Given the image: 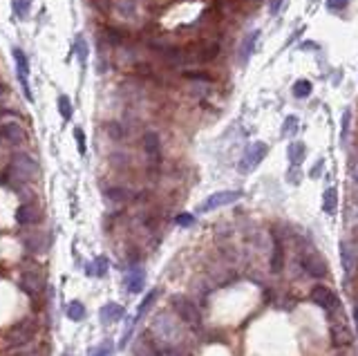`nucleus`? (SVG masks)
<instances>
[{"instance_id":"obj_1","label":"nucleus","mask_w":358,"mask_h":356,"mask_svg":"<svg viewBox=\"0 0 358 356\" xmlns=\"http://www.w3.org/2000/svg\"><path fill=\"white\" fill-rule=\"evenodd\" d=\"M38 164L34 162L29 155L25 152H14L11 157V164H9V177L11 180H18V182H29L38 175Z\"/></svg>"},{"instance_id":"obj_2","label":"nucleus","mask_w":358,"mask_h":356,"mask_svg":"<svg viewBox=\"0 0 358 356\" xmlns=\"http://www.w3.org/2000/svg\"><path fill=\"white\" fill-rule=\"evenodd\" d=\"M267 152H269V146L262 144V141L249 144V146H246V150H244V155H242V159H240V164H237V170L242 175L251 173V170H255L257 164H260L262 159L267 157Z\"/></svg>"},{"instance_id":"obj_3","label":"nucleus","mask_w":358,"mask_h":356,"mask_svg":"<svg viewBox=\"0 0 358 356\" xmlns=\"http://www.w3.org/2000/svg\"><path fill=\"white\" fill-rule=\"evenodd\" d=\"M172 307H175V311H177V316L182 318L186 325H193V327H200V323H202V311H200V307H197L193 300L186 298V296H172Z\"/></svg>"},{"instance_id":"obj_4","label":"nucleus","mask_w":358,"mask_h":356,"mask_svg":"<svg viewBox=\"0 0 358 356\" xmlns=\"http://www.w3.org/2000/svg\"><path fill=\"white\" fill-rule=\"evenodd\" d=\"M36 336V321L34 318H25L16 325V327H11V331L7 334V345L9 347H23L27 345V343H32Z\"/></svg>"},{"instance_id":"obj_5","label":"nucleus","mask_w":358,"mask_h":356,"mask_svg":"<svg viewBox=\"0 0 358 356\" xmlns=\"http://www.w3.org/2000/svg\"><path fill=\"white\" fill-rule=\"evenodd\" d=\"M152 331H155V336H157V341H162V343H155V345H170V347H175L172 343H175L179 339V327H177V323H172L168 316H157L155 318V325H152Z\"/></svg>"},{"instance_id":"obj_6","label":"nucleus","mask_w":358,"mask_h":356,"mask_svg":"<svg viewBox=\"0 0 358 356\" xmlns=\"http://www.w3.org/2000/svg\"><path fill=\"white\" fill-rule=\"evenodd\" d=\"M242 200V191H220V193H213L211 197H206L200 204V213H208V211H215V208H222V206H228L233 202Z\"/></svg>"},{"instance_id":"obj_7","label":"nucleus","mask_w":358,"mask_h":356,"mask_svg":"<svg viewBox=\"0 0 358 356\" xmlns=\"http://www.w3.org/2000/svg\"><path fill=\"white\" fill-rule=\"evenodd\" d=\"M351 341H354V336H351V329H349L347 321H345V316L331 318V345L347 347L351 345Z\"/></svg>"},{"instance_id":"obj_8","label":"nucleus","mask_w":358,"mask_h":356,"mask_svg":"<svg viewBox=\"0 0 358 356\" xmlns=\"http://www.w3.org/2000/svg\"><path fill=\"white\" fill-rule=\"evenodd\" d=\"M21 287H23V291L27 293V296H32V298L38 296L41 289H43V275H41L38 269L36 267L25 269L23 275H21Z\"/></svg>"},{"instance_id":"obj_9","label":"nucleus","mask_w":358,"mask_h":356,"mask_svg":"<svg viewBox=\"0 0 358 356\" xmlns=\"http://www.w3.org/2000/svg\"><path fill=\"white\" fill-rule=\"evenodd\" d=\"M300 265H302V269H305L307 273L313 275V278H325V275H327V262L323 260V255L316 253V251L302 255Z\"/></svg>"},{"instance_id":"obj_10","label":"nucleus","mask_w":358,"mask_h":356,"mask_svg":"<svg viewBox=\"0 0 358 356\" xmlns=\"http://www.w3.org/2000/svg\"><path fill=\"white\" fill-rule=\"evenodd\" d=\"M311 303H316L318 307H323V309H331V307H338V298H336V293L329 289V287H325V285H316L311 289Z\"/></svg>"},{"instance_id":"obj_11","label":"nucleus","mask_w":358,"mask_h":356,"mask_svg":"<svg viewBox=\"0 0 358 356\" xmlns=\"http://www.w3.org/2000/svg\"><path fill=\"white\" fill-rule=\"evenodd\" d=\"M16 222L23 224V226H32L36 222H41L38 206L32 204V202H25V204H21V206H18V211H16Z\"/></svg>"},{"instance_id":"obj_12","label":"nucleus","mask_w":358,"mask_h":356,"mask_svg":"<svg viewBox=\"0 0 358 356\" xmlns=\"http://www.w3.org/2000/svg\"><path fill=\"white\" fill-rule=\"evenodd\" d=\"M144 150H146V155L152 164L162 162V141H159L157 132H146L144 134Z\"/></svg>"},{"instance_id":"obj_13","label":"nucleus","mask_w":358,"mask_h":356,"mask_svg":"<svg viewBox=\"0 0 358 356\" xmlns=\"http://www.w3.org/2000/svg\"><path fill=\"white\" fill-rule=\"evenodd\" d=\"M257 38H260V29H253V32H249V34L244 36L242 50H240V61H242V63H249V58L253 56V52H255Z\"/></svg>"},{"instance_id":"obj_14","label":"nucleus","mask_w":358,"mask_h":356,"mask_svg":"<svg viewBox=\"0 0 358 356\" xmlns=\"http://www.w3.org/2000/svg\"><path fill=\"white\" fill-rule=\"evenodd\" d=\"M0 139H5L7 144H23V139H25V132H23V128L18 126V124H5L3 128H0Z\"/></svg>"},{"instance_id":"obj_15","label":"nucleus","mask_w":358,"mask_h":356,"mask_svg":"<svg viewBox=\"0 0 358 356\" xmlns=\"http://www.w3.org/2000/svg\"><path fill=\"white\" fill-rule=\"evenodd\" d=\"M282 265H285V249H282V240L273 233V253H271V271L280 273Z\"/></svg>"},{"instance_id":"obj_16","label":"nucleus","mask_w":358,"mask_h":356,"mask_svg":"<svg viewBox=\"0 0 358 356\" xmlns=\"http://www.w3.org/2000/svg\"><path fill=\"white\" fill-rule=\"evenodd\" d=\"M23 244L29 253H43L47 249V240L41 235V233H34V235H25L23 238Z\"/></svg>"},{"instance_id":"obj_17","label":"nucleus","mask_w":358,"mask_h":356,"mask_svg":"<svg viewBox=\"0 0 358 356\" xmlns=\"http://www.w3.org/2000/svg\"><path fill=\"white\" fill-rule=\"evenodd\" d=\"M123 316H126V311H123V307L116 305V303L103 305V309H101V321L103 323H116V321H121Z\"/></svg>"},{"instance_id":"obj_18","label":"nucleus","mask_w":358,"mask_h":356,"mask_svg":"<svg viewBox=\"0 0 358 356\" xmlns=\"http://www.w3.org/2000/svg\"><path fill=\"white\" fill-rule=\"evenodd\" d=\"M144 282H146V275H144V269H130V273H128V278H126V285H128V289H130L132 293H137L144 289Z\"/></svg>"},{"instance_id":"obj_19","label":"nucleus","mask_w":358,"mask_h":356,"mask_svg":"<svg viewBox=\"0 0 358 356\" xmlns=\"http://www.w3.org/2000/svg\"><path fill=\"white\" fill-rule=\"evenodd\" d=\"M14 61L18 67V78H27L29 76V61H27V54H25L21 47L14 50Z\"/></svg>"},{"instance_id":"obj_20","label":"nucleus","mask_w":358,"mask_h":356,"mask_svg":"<svg viewBox=\"0 0 358 356\" xmlns=\"http://www.w3.org/2000/svg\"><path fill=\"white\" fill-rule=\"evenodd\" d=\"M305 144L302 141H293L291 146H289V162H291V166H300L302 162H305Z\"/></svg>"},{"instance_id":"obj_21","label":"nucleus","mask_w":358,"mask_h":356,"mask_svg":"<svg viewBox=\"0 0 358 356\" xmlns=\"http://www.w3.org/2000/svg\"><path fill=\"white\" fill-rule=\"evenodd\" d=\"M336 206H338L336 188H327L325 195H323V211L327 213V215H334V213H336Z\"/></svg>"},{"instance_id":"obj_22","label":"nucleus","mask_w":358,"mask_h":356,"mask_svg":"<svg viewBox=\"0 0 358 356\" xmlns=\"http://www.w3.org/2000/svg\"><path fill=\"white\" fill-rule=\"evenodd\" d=\"M341 258H343V269H345V273H351L354 271V267H356V258H354V253L349 251V244L347 242H343L341 244Z\"/></svg>"},{"instance_id":"obj_23","label":"nucleus","mask_w":358,"mask_h":356,"mask_svg":"<svg viewBox=\"0 0 358 356\" xmlns=\"http://www.w3.org/2000/svg\"><path fill=\"white\" fill-rule=\"evenodd\" d=\"M106 197L110 202H116V204H123V202H128L132 195H130V191H126V188L112 186V188H106Z\"/></svg>"},{"instance_id":"obj_24","label":"nucleus","mask_w":358,"mask_h":356,"mask_svg":"<svg viewBox=\"0 0 358 356\" xmlns=\"http://www.w3.org/2000/svg\"><path fill=\"white\" fill-rule=\"evenodd\" d=\"M134 354L137 356H159L155 343H148L146 339H139V343L134 345Z\"/></svg>"},{"instance_id":"obj_25","label":"nucleus","mask_w":358,"mask_h":356,"mask_svg":"<svg viewBox=\"0 0 358 356\" xmlns=\"http://www.w3.org/2000/svg\"><path fill=\"white\" fill-rule=\"evenodd\" d=\"M217 54H220V45L217 43H208V45H204L200 54H197V61H213V58H217Z\"/></svg>"},{"instance_id":"obj_26","label":"nucleus","mask_w":358,"mask_h":356,"mask_svg":"<svg viewBox=\"0 0 358 356\" xmlns=\"http://www.w3.org/2000/svg\"><path fill=\"white\" fill-rule=\"evenodd\" d=\"M309 94H311V83L309 81L300 78L298 83H293V96L295 99H307Z\"/></svg>"},{"instance_id":"obj_27","label":"nucleus","mask_w":358,"mask_h":356,"mask_svg":"<svg viewBox=\"0 0 358 356\" xmlns=\"http://www.w3.org/2000/svg\"><path fill=\"white\" fill-rule=\"evenodd\" d=\"M126 32H121V29H116V27H108L106 29V38H108V43L110 45H121L123 41H126Z\"/></svg>"},{"instance_id":"obj_28","label":"nucleus","mask_w":358,"mask_h":356,"mask_svg":"<svg viewBox=\"0 0 358 356\" xmlns=\"http://www.w3.org/2000/svg\"><path fill=\"white\" fill-rule=\"evenodd\" d=\"M106 271H108V258H96L94 260V265H92L90 269H88V273H92V275H98V278H101V275H106Z\"/></svg>"},{"instance_id":"obj_29","label":"nucleus","mask_w":358,"mask_h":356,"mask_svg":"<svg viewBox=\"0 0 358 356\" xmlns=\"http://www.w3.org/2000/svg\"><path fill=\"white\" fill-rule=\"evenodd\" d=\"M106 130L110 134V139H114V141H121L123 137H126V130H123V126L119 124V121H110V124L106 126Z\"/></svg>"},{"instance_id":"obj_30","label":"nucleus","mask_w":358,"mask_h":356,"mask_svg":"<svg viewBox=\"0 0 358 356\" xmlns=\"http://www.w3.org/2000/svg\"><path fill=\"white\" fill-rule=\"evenodd\" d=\"M67 318H70V321H83V318H85V307L81 303H72L70 307H67Z\"/></svg>"},{"instance_id":"obj_31","label":"nucleus","mask_w":358,"mask_h":356,"mask_svg":"<svg viewBox=\"0 0 358 356\" xmlns=\"http://www.w3.org/2000/svg\"><path fill=\"white\" fill-rule=\"evenodd\" d=\"M116 11H119V16H123V18H132L134 16V3L132 0H119V3H116Z\"/></svg>"},{"instance_id":"obj_32","label":"nucleus","mask_w":358,"mask_h":356,"mask_svg":"<svg viewBox=\"0 0 358 356\" xmlns=\"http://www.w3.org/2000/svg\"><path fill=\"white\" fill-rule=\"evenodd\" d=\"M74 52H76V56H78V61H81V63H85V61H88V43H85L83 36H78L76 43H74Z\"/></svg>"},{"instance_id":"obj_33","label":"nucleus","mask_w":358,"mask_h":356,"mask_svg":"<svg viewBox=\"0 0 358 356\" xmlns=\"http://www.w3.org/2000/svg\"><path fill=\"white\" fill-rule=\"evenodd\" d=\"M58 112H61L63 119H72V101L67 99L65 94L58 96Z\"/></svg>"},{"instance_id":"obj_34","label":"nucleus","mask_w":358,"mask_h":356,"mask_svg":"<svg viewBox=\"0 0 358 356\" xmlns=\"http://www.w3.org/2000/svg\"><path fill=\"white\" fill-rule=\"evenodd\" d=\"M298 130V116H287L285 119V126H282V137H289V134H293Z\"/></svg>"},{"instance_id":"obj_35","label":"nucleus","mask_w":358,"mask_h":356,"mask_svg":"<svg viewBox=\"0 0 358 356\" xmlns=\"http://www.w3.org/2000/svg\"><path fill=\"white\" fill-rule=\"evenodd\" d=\"M155 298H157V291H150V293H148V296L144 298V303H141V307H139V311H137V318H134V321H139V318L146 314V311H148V307H150L152 303H155Z\"/></svg>"},{"instance_id":"obj_36","label":"nucleus","mask_w":358,"mask_h":356,"mask_svg":"<svg viewBox=\"0 0 358 356\" xmlns=\"http://www.w3.org/2000/svg\"><path fill=\"white\" fill-rule=\"evenodd\" d=\"M29 9H32V0H16V14L21 18H27Z\"/></svg>"},{"instance_id":"obj_37","label":"nucleus","mask_w":358,"mask_h":356,"mask_svg":"<svg viewBox=\"0 0 358 356\" xmlns=\"http://www.w3.org/2000/svg\"><path fill=\"white\" fill-rule=\"evenodd\" d=\"M349 121H351V112H349V110H345V112H343V128H341V141H343V144L347 141V134H349Z\"/></svg>"},{"instance_id":"obj_38","label":"nucleus","mask_w":358,"mask_h":356,"mask_svg":"<svg viewBox=\"0 0 358 356\" xmlns=\"http://www.w3.org/2000/svg\"><path fill=\"white\" fill-rule=\"evenodd\" d=\"M110 354H112V343H110V341H106L103 345L94 347V352H92V356H110Z\"/></svg>"},{"instance_id":"obj_39","label":"nucleus","mask_w":358,"mask_h":356,"mask_svg":"<svg viewBox=\"0 0 358 356\" xmlns=\"http://www.w3.org/2000/svg\"><path fill=\"white\" fill-rule=\"evenodd\" d=\"M74 139H76V144H78V152H81V155H85V134H83V130L81 128H76V130H74Z\"/></svg>"},{"instance_id":"obj_40","label":"nucleus","mask_w":358,"mask_h":356,"mask_svg":"<svg viewBox=\"0 0 358 356\" xmlns=\"http://www.w3.org/2000/svg\"><path fill=\"white\" fill-rule=\"evenodd\" d=\"M347 5H349V0H327V9H331V11H341Z\"/></svg>"},{"instance_id":"obj_41","label":"nucleus","mask_w":358,"mask_h":356,"mask_svg":"<svg viewBox=\"0 0 358 356\" xmlns=\"http://www.w3.org/2000/svg\"><path fill=\"white\" fill-rule=\"evenodd\" d=\"M175 222H177L179 226H190V224H195V217L190 215V213H182V215H177Z\"/></svg>"},{"instance_id":"obj_42","label":"nucleus","mask_w":358,"mask_h":356,"mask_svg":"<svg viewBox=\"0 0 358 356\" xmlns=\"http://www.w3.org/2000/svg\"><path fill=\"white\" fill-rule=\"evenodd\" d=\"M186 76H188V78H195V81H204V83L211 81V76L204 74V72H186Z\"/></svg>"},{"instance_id":"obj_43","label":"nucleus","mask_w":358,"mask_h":356,"mask_svg":"<svg viewBox=\"0 0 358 356\" xmlns=\"http://www.w3.org/2000/svg\"><path fill=\"white\" fill-rule=\"evenodd\" d=\"M282 3H285V0H269V11L271 14H280V7H282Z\"/></svg>"},{"instance_id":"obj_44","label":"nucleus","mask_w":358,"mask_h":356,"mask_svg":"<svg viewBox=\"0 0 358 356\" xmlns=\"http://www.w3.org/2000/svg\"><path fill=\"white\" fill-rule=\"evenodd\" d=\"M323 166H325V162H323V159H320V162L318 164H313V168H311V177H313V180H316V177H320V175H323V173H320V170H323Z\"/></svg>"},{"instance_id":"obj_45","label":"nucleus","mask_w":358,"mask_h":356,"mask_svg":"<svg viewBox=\"0 0 358 356\" xmlns=\"http://www.w3.org/2000/svg\"><path fill=\"white\" fill-rule=\"evenodd\" d=\"M302 50H318V43H305Z\"/></svg>"},{"instance_id":"obj_46","label":"nucleus","mask_w":358,"mask_h":356,"mask_svg":"<svg viewBox=\"0 0 358 356\" xmlns=\"http://www.w3.org/2000/svg\"><path fill=\"white\" fill-rule=\"evenodd\" d=\"M3 94H5V85L0 83V96H3Z\"/></svg>"},{"instance_id":"obj_47","label":"nucleus","mask_w":358,"mask_h":356,"mask_svg":"<svg viewBox=\"0 0 358 356\" xmlns=\"http://www.w3.org/2000/svg\"><path fill=\"white\" fill-rule=\"evenodd\" d=\"M3 114H5V110H3V108H0V116H3Z\"/></svg>"},{"instance_id":"obj_48","label":"nucleus","mask_w":358,"mask_h":356,"mask_svg":"<svg viewBox=\"0 0 358 356\" xmlns=\"http://www.w3.org/2000/svg\"><path fill=\"white\" fill-rule=\"evenodd\" d=\"M356 267H358V258H356Z\"/></svg>"}]
</instances>
